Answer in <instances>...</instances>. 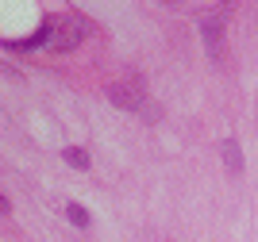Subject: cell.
Returning a JSON list of instances; mask_svg holds the SVG:
<instances>
[{
	"label": "cell",
	"mask_w": 258,
	"mask_h": 242,
	"mask_svg": "<svg viewBox=\"0 0 258 242\" xmlns=\"http://www.w3.org/2000/svg\"><path fill=\"white\" fill-rule=\"evenodd\" d=\"M85 35H89V20H81V16H54V20H46V50L70 54Z\"/></svg>",
	"instance_id": "1"
},
{
	"label": "cell",
	"mask_w": 258,
	"mask_h": 242,
	"mask_svg": "<svg viewBox=\"0 0 258 242\" xmlns=\"http://www.w3.org/2000/svg\"><path fill=\"white\" fill-rule=\"evenodd\" d=\"M108 100L116 108H123V112H139L147 123H154L158 119V108L147 100V93H143V85H135V81H116V85H108Z\"/></svg>",
	"instance_id": "2"
},
{
	"label": "cell",
	"mask_w": 258,
	"mask_h": 242,
	"mask_svg": "<svg viewBox=\"0 0 258 242\" xmlns=\"http://www.w3.org/2000/svg\"><path fill=\"white\" fill-rule=\"evenodd\" d=\"M201 39H205L208 58H220V50H224V20L220 16H205L201 20Z\"/></svg>",
	"instance_id": "3"
},
{
	"label": "cell",
	"mask_w": 258,
	"mask_h": 242,
	"mask_svg": "<svg viewBox=\"0 0 258 242\" xmlns=\"http://www.w3.org/2000/svg\"><path fill=\"white\" fill-rule=\"evenodd\" d=\"M220 154H224L227 173L239 177V173H243V150H239V142H235V138H224V142H220Z\"/></svg>",
	"instance_id": "4"
},
{
	"label": "cell",
	"mask_w": 258,
	"mask_h": 242,
	"mask_svg": "<svg viewBox=\"0 0 258 242\" xmlns=\"http://www.w3.org/2000/svg\"><path fill=\"white\" fill-rule=\"evenodd\" d=\"M66 219L74 223V227H89V211L81 204H66Z\"/></svg>",
	"instance_id": "5"
},
{
	"label": "cell",
	"mask_w": 258,
	"mask_h": 242,
	"mask_svg": "<svg viewBox=\"0 0 258 242\" xmlns=\"http://www.w3.org/2000/svg\"><path fill=\"white\" fill-rule=\"evenodd\" d=\"M66 162H70L74 169H89V154L81 146H66Z\"/></svg>",
	"instance_id": "6"
}]
</instances>
